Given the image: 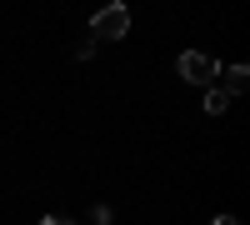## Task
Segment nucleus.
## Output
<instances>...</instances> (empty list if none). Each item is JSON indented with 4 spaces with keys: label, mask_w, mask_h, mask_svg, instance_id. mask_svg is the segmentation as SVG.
Segmentation results:
<instances>
[{
    "label": "nucleus",
    "mask_w": 250,
    "mask_h": 225,
    "mask_svg": "<svg viewBox=\"0 0 250 225\" xmlns=\"http://www.w3.org/2000/svg\"><path fill=\"white\" fill-rule=\"evenodd\" d=\"M125 30H130V5H100L95 15H90V35L95 40H125Z\"/></svg>",
    "instance_id": "obj_1"
},
{
    "label": "nucleus",
    "mask_w": 250,
    "mask_h": 225,
    "mask_svg": "<svg viewBox=\"0 0 250 225\" xmlns=\"http://www.w3.org/2000/svg\"><path fill=\"white\" fill-rule=\"evenodd\" d=\"M175 70H180V80H190V85H205V90L220 80V65H215L205 50H185V55L175 60Z\"/></svg>",
    "instance_id": "obj_2"
},
{
    "label": "nucleus",
    "mask_w": 250,
    "mask_h": 225,
    "mask_svg": "<svg viewBox=\"0 0 250 225\" xmlns=\"http://www.w3.org/2000/svg\"><path fill=\"white\" fill-rule=\"evenodd\" d=\"M245 85H250V70H245V65H230V70H225V85H220V90H225V95H240Z\"/></svg>",
    "instance_id": "obj_3"
},
{
    "label": "nucleus",
    "mask_w": 250,
    "mask_h": 225,
    "mask_svg": "<svg viewBox=\"0 0 250 225\" xmlns=\"http://www.w3.org/2000/svg\"><path fill=\"white\" fill-rule=\"evenodd\" d=\"M205 110H210V115H225V110H230V95H225L220 85H210V90H205Z\"/></svg>",
    "instance_id": "obj_4"
},
{
    "label": "nucleus",
    "mask_w": 250,
    "mask_h": 225,
    "mask_svg": "<svg viewBox=\"0 0 250 225\" xmlns=\"http://www.w3.org/2000/svg\"><path fill=\"white\" fill-rule=\"evenodd\" d=\"M95 225H115V210L110 205H95Z\"/></svg>",
    "instance_id": "obj_5"
},
{
    "label": "nucleus",
    "mask_w": 250,
    "mask_h": 225,
    "mask_svg": "<svg viewBox=\"0 0 250 225\" xmlns=\"http://www.w3.org/2000/svg\"><path fill=\"white\" fill-rule=\"evenodd\" d=\"M40 225H80V220H70V215H45Z\"/></svg>",
    "instance_id": "obj_6"
},
{
    "label": "nucleus",
    "mask_w": 250,
    "mask_h": 225,
    "mask_svg": "<svg viewBox=\"0 0 250 225\" xmlns=\"http://www.w3.org/2000/svg\"><path fill=\"white\" fill-rule=\"evenodd\" d=\"M210 225H240V220H235V215H215Z\"/></svg>",
    "instance_id": "obj_7"
}]
</instances>
